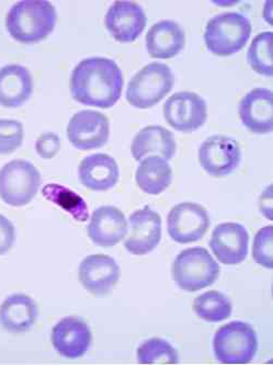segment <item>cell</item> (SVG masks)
<instances>
[{"label": "cell", "instance_id": "obj_26", "mask_svg": "<svg viewBox=\"0 0 273 365\" xmlns=\"http://www.w3.org/2000/svg\"><path fill=\"white\" fill-rule=\"evenodd\" d=\"M43 197L52 203L57 204L67 213L71 214L77 222H86L89 218L88 207L83 197L63 187V185L50 183L42 191Z\"/></svg>", "mask_w": 273, "mask_h": 365}, {"label": "cell", "instance_id": "obj_5", "mask_svg": "<svg viewBox=\"0 0 273 365\" xmlns=\"http://www.w3.org/2000/svg\"><path fill=\"white\" fill-rule=\"evenodd\" d=\"M174 85L175 76L169 66L162 63H150L128 83L126 100L138 109H150L162 101Z\"/></svg>", "mask_w": 273, "mask_h": 365}, {"label": "cell", "instance_id": "obj_4", "mask_svg": "<svg viewBox=\"0 0 273 365\" xmlns=\"http://www.w3.org/2000/svg\"><path fill=\"white\" fill-rule=\"evenodd\" d=\"M220 271L219 264L202 247L182 250L172 264L175 282L187 292L211 287L219 279Z\"/></svg>", "mask_w": 273, "mask_h": 365}, {"label": "cell", "instance_id": "obj_25", "mask_svg": "<svg viewBox=\"0 0 273 365\" xmlns=\"http://www.w3.org/2000/svg\"><path fill=\"white\" fill-rule=\"evenodd\" d=\"M193 311L197 317L207 323H220L231 317L233 305L223 293L209 291L195 299Z\"/></svg>", "mask_w": 273, "mask_h": 365}, {"label": "cell", "instance_id": "obj_32", "mask_svg": "<svg viewBox=\"0 0 273 365\" xmlns=\"http://www.w3.org/2000/svg\"><path fill=\"white\" fill-rule=\"evenodd\" d=\"M16 240V232L11 222L0 214V256L7 254Z\"/></svg>", "mask_w": 273, "mask_h": 365}, {"label": "cell", "instance_id": "obj_30", "mask_svg": "<svg viewBox=\"0 0 273 365\" xmlns=\"http://www.w3.org/2000/svg\"><path fill=\"white\" fill-rule=\"evenodd\" d=\"M273 227L266 226L254 236L252 245V258L259 266L266 269L273 268L272 259Z\"/></svg>", "mask_w": 273, "mask_h": 365}, {"label": "cell", "instance_id": "obj_28", "mask_svg": "<svg viewBox=\"0 0 273 365\" xmlns=\"http://www.w3.org/2000/svg\"><path fill=\"white\" fill-rule=\"evenodd\" d=\"M138 362L140 364H178V352L166 340L152 338L138 346Z\"/></svg>", "mask_w": 273, "mask_h": 365}, {"label": "cell", "instance_id": "obj_31", "mask_svg": "<svg viewBox=\"0 0 273 365\" xmlns=\"http://www.w3.org/2000/svg\"><path fill=\"white\" fill-rule=\"evenodd\" d=\"M60 138L52 132L42 134L36 140V153L43 159H52L60 152Z\"/></svg>", "mask_w": 273, "mask_h": 365}, {"label": "cell", "instance_id": "obj_22", "mask_svg": "<svg viewBox=\"0 0 273 365\" xmlns=\"http://www.w3.org/2000/svg\"><path fill=\"white\" fill-rule=\"evenodd\" d=\"M32 91L34 79L26 67L8 65L0 68V106L21 107L30 99Z\"/></svg>", "mask_w": 273, "mask_h": 365}, {"label": "cell", "instance_id": "obj_29", "mask_svg": "<svg viewBox=\"0 0 273 365\" xmlns=\"http://www.w3.org/2000/svg\"><path fill=\"white\" fill-rule=\"evenodd\" d=\"M24 125L16 120L0 119V155L16 152L24 142Z\"/></svg>", "mask_w": 273, "mask_h": 365}, {"label": "cell", "instance_id": "obj_12", "mask_svg": "<svg viewBox=\"0 0 273 365\" xmlns=\"http://www.w3.org/2000/svg\"><path fill=\"white\" fill-rule=\"evenodd\" d=\"M121 270L107 255H91L81 261L78 277L81 285L93 297H107L119 282Z\"/></svg>", "mask_w": 273, "mask_h": 365}, {"label": "cell", "instance_id": "obj_7", "mask_svg": "<svg viewBox=\"0 0 273 365\" xmlns=\"http://www.w3.org/2000/svg\"><path fill=\"white\" fill-rule=\"evenodd\" d=\"M41 175L26 160H12L0 169V197L11 207H24L38 195Z\"/></svg>", "mask_w": 273, "mask_h": 365}, {"label": "cell", "instance_id": "obj_11", "mask_svg": "<svg viewBox=\"0 0 273 365\" xmlns=\"http://www.w3.org/2000/svg\"><path fill=\"white\" fill-rule=\"evenodd\" d=\"M240 158L239 145L228 136H211L200 146V165L212 177L222 178L231 175L239 165Z\"/></svg>", "mask_w": 273, "mask_h": 365}, {"label": "cell", "instance_id": "obj_23", "mask_svg": "<svg viewBox=\"0 0 273 365\" xmlns=\"http://www.w3.org/2000/svg\"><path fill=\"white\" fill-rule=\"evenodd\" d=\"M176 140L170 130L160 125L146 126L136 134L132 143L134 159L140 162L152 154H158L170 160L176 154Z\"/></svg>", "mask_w": 273, "mask_h": 365}, {"label": "cell", "instance_id": "obj_13", "mask_svg": "<svg viewBox=\"0 0 273 365\" xmlns=\"http://www.w3.org/2000/svg\"><path fill=\"white\" fill-rule=\"evenodd\" d=\"M105 24L114 40L120 43H132L144 31L148 18L138 4L115 1L105 14Z\"/></svg>", "mask_w": 273, "mask_h": 365}, {"label": "cell", "instance_id": "obj_14", "mask_svg": "<svg viewBox=\"0 0 273 365\" xmlns=\"http://www.w3.org/2000/svg\"><path fill=\"white\" fill-rule=\"evenodd\" d=\"M249 234L238 223H223L214 228L210 247L214 256L223 264L236 266L248 255Z\"/></svg>", "mask_w": 273, "mask_h": 365}, {"label": "cell", "instance_id": "obj_2", "mask_svg": "<svg viewBox=\"0 0 273 365\" xmlns=\"http://www.w3.org/2000/svg\"><path fill=\"white\" fill-rule=\"evenodd\" d=\"M56 21V11L50 1L26 0L12 6L6 18V28L18 42L34 44L48 38Z\"/></svg>", "mask_w": 273, "mask_h": 365}, {"label": "cell", "instance_id": "obj_16", "mask_svg": "<svg viewBox=\"0 0 273 365\" xmlns=\"http://www.w3.org/2000/svg\"><path fill=\"white\" fill-rule=\"evenodd\" d=\"M131 234L124 247L135 256L150 254L162 240V218L150 207L138 210L130 216Z\"/></svg>", "mask_w": 273, "mask_h": 365}, {"label": "cell", "instance_id": "obj_9", "mask_svg": "<svg viewBox=\"0 0 273 365\" xmlns=\"http://www.w3.org/2000/svg\"><path fill=\"white\" fill-rule=\"evenodd\" d=\"M164 116L171 128L182 133H192L207 122V102L190 91L175 93L164 105Z\"/></svg>", "mask_w": 273, "mask_h": 365}, {"label": "cell", "instance_id": "obj_20", "mask_svg": "<svg viewBox=\"0 0 273 365\" xmlns=\"http://www.w3.org/2000/svg\"><path fill=\"white\" fill-rule=\"evenodd\" d=\"M185 46V30L172 20L157 22L146 34V48L153 58H172L183 50Z\"/></svg>", "mask_w": 273, "mask_h": 365}, {"label": "cell", "instance_id": "obj_27", "mask_svg": "<svg viewBox=\"0 0 273 365\" xmlns=\"http://www.w3.org/2000/svg\"><path fill=\"white\" fill-rule=\"evenodd\" d=\"M272 32L258 34L248 48L247 60L250 67L262 76L272 77Z\"/></svg>", "mask_w": 273, "mask_h": 365}, {"label": "cell", "instance_id": "obj_8", "mask_svg": "<svg viewBox=\"0 0 273 365\" xmlns=\"http://www.w3.org/2000/svg\"><path fill=\"white\" fill-rule=\"evenodd\" d=\"M168 234L178 244H191L202 240L211 225L207 209L200 204L183 202L169 212Z\"/></svg>", "mask_w": 273, "mask_h": 365}, {"label": "cell", "instance_id": "obj_6", "mask_svg": "<svg viewBox=\"0 0 273 365\" xmlns=\"http://www.w3.org/2000/svg\"><path fill=\"white\" fill-rule=\"evenodd\" d=\"M215 358L222 364H247L258 350L254 328L244 322H232L217 330L213 340Z\"/></svg>", "mask_w": 273, "mask_h": 365}, {"label": "cell", "instance_id": "obj_24", "mask_svg": "<svg viewBox=\"0 0 273 365\" xmlns=\"http://www.w3.org/2000/svg\"><path fill=\"white\" fill-rule=\"evenodd\" d=\"M136 183L143 192L158 195L164 192L172 180V169L166 159L150 156L138 166L135 175Z\"/></svg>", "mask_w": 273, "mask_h": 365}, {"label": "cell", "instance_id": "obj_1", "mask_svg": "<svg viewBox=\"0 0 273 365\" xmlns=\"http://www.w3.org/2000/svg\"><path fill=\"white\" fill-rule=\"evenodd\" d=\"M123 83L117 63L105 57H91L71 73V93L81 105L109 109L119 101Z\"/></svg>", "mask_w": 273, "mask_h": 365}, {"label": "cell", "instance_id": "obj_3", "mask_svg": "<svg viewBox=\"0 0 273 365\" xmlns=\"http://www.w3.org/2000/svg\"><path fill=\"white\" fill-rule=\"evenodd\" d=\"M252 24L244 14L225 12L217 14L205 26L207 50L217 56H231L245 48L252 34Z\"/></svg>", "mask_w": 273, "mask_h": 365}, {"label": "cell", "instance_id": "obj_21", "mask_svg": "<svg viewBox=\"0 0 273 365\" xmlns=\"http://www.w3.org/2000/svg\"><path fill=\"white\" fill-rule=\"evenodd\" d=\"M38 317V305L29 295H10L0 305V325L11 334L31 329Z\"/></svg>", "mask_w": 273, "mask_h": 365}, {"label": "cell", "instance_id": "obj_33", "mask_svg": "<svg viewBox=\"0 0 273 365\" xmlns=\"http://www.w3.org/2000/svg\"><path fill=\"white\" fill-rule=\"evenodd\" d=\"M259 207L262 213L268 218L269 221H272V187L269 185L259 200Z\"/></svg>", "mask_w": 273, "mask_h": 365}, {"label": "cell", "instance_id": "obj_18", "mask_svg": "<svg viewBox=\"0 0 273 365\" xmlns=\"http://www.w3.org/2000/svg\"><path fill=\"white\" fill-rule=\"evenodd\" d=\"M128 228L123 212L118 207L107 205L93 211L87 232L96 245L110 248L125 237Z\"/></svg>", "mask_w": 273, "mask_h": 365}, {"label": "cell", "instance_id": "obj_15", "mask_svg": "<svg viewBox=\"0 0 273 365\" xmlns=\"http://www.w3.org/2000/svg\"><path fill=\"white\" fill-rule=\"evenodd\" d=\"M93 341L91 328L81 318H63L52 330V344L57 354L71 360L88 352Z\"/></svg>", "mask_w": 273, "mask_h": 365}, {"label": "cell", "instance_id": "obj_17", "mask_svg": "<svg viewBox=\"0 0 273 365\" xmlns=\"http://www.w3.org/2000/svg\"><path fill=\"white\" fill-rule=\"evenodd\" d=\"M242 124L252 133L268 134L273 130V93L270 89L254 88L239 103Z\"/></svg>", "mask_w": 273, "mask_h": 365}, {"label": "cell", "instance_id": "obj_19", "mask_svg": "<svg viewBox=\"0 0 273 365\" xmlns=\"http://www.w3.org/2000/svg\"><path fill=\"white\" fill-rule=\"evenodd\" d=\"M78 176L86 187L97 192H105L119 181V166L110 155L93 154L81 160Z\"/></svg>", "mask_w": 273, "mask_h": 365}, {"label": "cell", "instance_id": "obj_10", "mask_svg": "<svg viewBox=\"0 0 273 365\" xmlns=\"http://www.w3.org/2000/svg\"><path fill=\"white\" fill-rule=\"evenodd\" d=\"M110 135L109 120L105 114L83 110L71 118L67 138L77 150H93L107 144Z\"/></svg>", "mask_w": 273, "mask_h": 365}]
</instances>
